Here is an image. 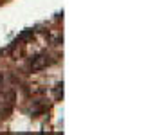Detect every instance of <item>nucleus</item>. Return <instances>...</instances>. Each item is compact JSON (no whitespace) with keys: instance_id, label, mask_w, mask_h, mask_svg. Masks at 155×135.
<instances>
[{"instance_id":"obj_1","label":"nucleus","mask_w":155,"mask_h":135,"mask_svg":"<svg viewBox=\"0 0 155 135\" xmlns=\"http://www.w3.org/2000/svg\"><path fill=\"white\" fill-rule=\"evenodd\" d=\"M52 63H54L52 56H49V54H40L36 58H33V61H31V70H33V72H38V70L47 69V67L52 65Z\"/></svg>"},{"instance_id":"obj_2","label":"nucleus","mask_w":155,"mask_h":135,"mask_svg":"<svg viewBox=\"0 0 155 135\" xmlns=\"http://www.w3.org/2000/svg\"><path fill=\"white\" fill-rule=\"evenodd\" d=\"M0 81H2V78H0Z\"/></svg>"}]
</instances>
